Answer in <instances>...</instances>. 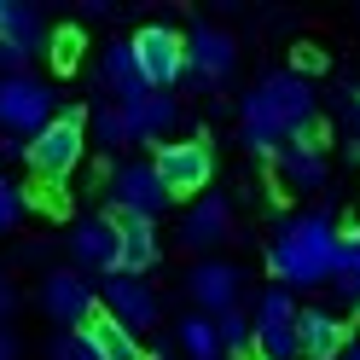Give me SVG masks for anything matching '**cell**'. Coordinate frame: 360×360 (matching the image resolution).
I'll return each instance as SVG.
<instances>
[{"instance_id": "6da1fadb", "label": "cell", "mask_w": 360, "mask_h": 360, "mask_svg": "<svg viewBox=\"0 0 360 360\" xmlns=\"http://www.w3.org/2000/svg\"><path fill=\"white\" fill-rule=\"evenodd\" d=\"M238 140L250 157H267V163L290 140H320V94H314V82L290 76V70L262 76L238 99Z\"/></svg>"}, {"instance_id": "7a4b0ae2", "label": "cell", "mask_w": 360, "mask_h": 360, "mask_svg": "<svg viewBox=\"0 0 360 360\" xmlns=\"http://www.w3.org/2000/svg\"><path fill=\"white\" fill-rule=\"evenodd\" d=\"M343 238H337V215L331 210H297L285 215L274 238H267V274L279 279V290H320L337 274Z\"/></svg>"}, {"instance_id": "3957f363", "label": "cell", "mask_w": 360, "mask_h": 360, "mask_svg": "<svg viewBox=\"0 0 360 360\" xmlns=\"http://www.w3.org/2000/svg\"><path fill=\"white\" fill-rule=\"evenodd\" d=\"M53 117H58L53 82H41V76H30V70L0 76V134H6V140H24V146H30Z\"/></svg>"}, {"instance_id": "277c9868", "label": "cell", "mask_w": 360, "mask_h": 360, "mask_svg": "<svg viewBox=\"0 0 360 360\" xmlns=\"http://www.w3.org/2000/svg\"><path fill=\"white\" fill-rule=\"evenodd\" d=\"M82 151H87V117H82V110H58V117L30 140L24 157H30L35 180H47V186H64V180L76 174Z\"/></svg>"}, {"instance_id": "5b68a950", "label": "cell", "mask_w": 360, "mask_h": 360, "mask_svg": "<svg viewBox=\"0 0 360 360\" xmlns=\"http://www.w3.org/2000/svg\"><path fill=\"white\" fill-rule=\"evenodd\" d=\"M250 360H297V297L267 285L250 314Z\"/></svg>"}, {"instance_id": "8992f818", "label": "cell", "mask_w": 360, "mask_h": 360, "mask_svg": "<svg viewBox=\"0 0 360 360\" xmlns=\"http://www.w3.org/2000/svg\"><path fill=\"white\" fill-rule=\"evenodd\" d=\"M151 174L163 180L169 198H204L215 180V151H210V140H169V146H157Z\"/></svg>"}, {"instance_id": "52a82bcc", "label": "cell", "mask_w": 360, "mask_h": 360, "mask_svg": "<svg viewBox=\"0 0 360 360\" xmlns=\"http://www.w3.org/2000/svg\"><path fill=\"white\" fill-rule=\"evenodd\" d=\"M128 47H134V64H140L151 94H169V87L186 76V35L169 30V24H146Z\"/></svg>"}, {"instance_id": "ba28073f", "label": "cell", "mask_w": 360, "mask_h": 360, "mask_svg": "<svg viewBox=\"0 0 360 360\" xmlns=\"http://www.w3.org/2000/svg\"><path fill=\"white\" fill-rule=\"evenodd\" d=\"M41 314H47L53 326H64V331H82L99 314V290L87 285L76 267H53V274L41 279Z\"/></svg>"}, {"instance_id": "9c48e42d", "label": "cell", "mask_w": 360, "mask_h": 360, "mask_svg": "<svg viewBox=\"0 0 360 360\" xmlns=\"http://www.w3.org/2000/svg\"><path fill=\"white\" fill-rule=\"evenodd\" d=\"M174 204V198L163 192V180L151 174V163H122L117 174H110V215H128V221H151L163 215Z\"/></svg>"}, {"instance_id": "30bf717a", "label": "cell", "mask_w": 360, "mask_h": 360, "mask_svg": "<svg viewBox=\"0 0 360 360\" xmlns=\"http://www.w3.org/2000/svg\"><path fill=\"white\" fill-rule=\"evenodd\" d=\"M99 314H105V320H117L122 331L140 337L146 326L163 320V297H157L146 279H122V274H110V279L99 285Z\"/></svg>"}, {"instance_id": "8fae6325", "label": "cell", "mask_w": 360, "mask_h": 360, "mask_svg": "<svg viewBox=\"0 0 360 360\" xmlns=\"http://www.w3.org/2000/svg\"><path fill=\"white\" fill-rule=\"evenodd\" d=\"M186 290H192V302H198V314H227V308H238L244 302V267L238 262H221V256H204L186 274Z\"/></svg>"}, {"instance_id": "7c38bea8", "label": "cell", "mask_w": 360, "mask_h": 360, "mask_svg": "<svg viewBox=\"0 0 360 360\" xmlns=\"http://www.w3.org/2000/svg\"><path fill=\"white\" fill-rule=\"evenodd\" d=\"M186 70L198 82H210V87L227 82L238 70V41L227 30H215V24H192L186 30Z\"/></svg>"}, {"instance_id": "4fadbf2b", "label": "cell", "mask_w": 360, "mask_h": 360, "mask_svg": "<svg viewBox=\"0 0 360 360\" xmlns=\"http://www.w3.org/2000/svg\"><path fill=\"white\" fill-rule=\"evenodd\" d=\"M354 331L337 308H297V354L302 360H337L349 354Z\"/></svg>"}, {"instance_id": "5bb4252c", "label": "cell", "mask_w": 360, "mask_h": 360, "mask_svg": "<svg viewBox=\"0 0 360 360\" xmlns=\"http://www.w3.org/2000/svg\"><path fill=\"white\" fill-rule=\"evenodd\" d=\"M274 169H279V186H290V192H326L331 157L320 140H290L274 151Z\"/></svg>"}, {"instance_id": "9a60e30c", "label": "cell", "mask_w": 360, "mask_h": 360, "mask_svg": "<svg viewBox=\"0 0 360 360\" xmlns=\"http://www.w3.org/2000/svg\"><path fill=\"white\" fill-rule=\"evenodd\" d=\"M233 238V204L221 192H204L192 198V210L180 215V244L186 250H215V244Z\"/></svg>"}, {"instance_id": "2e32d148", "label": "cell", "mask_w": 360, "mask_h": 360, "mask_svg": "<svg viewBox=\"0 0 360 360\" xmlns=\"http://www.w3.org/2000/svg\"><path fill=\"white\" fill-rule=\"evenodd\" d=\"M117 110H122L128 146H163V134L180 122V99H174V94H146V99L117 105Z\"/></svg>"}, {"instance_id": "e0dca14e", "label": "cell", "mask_w": 360, "mask_h": 360, "mask_svg": "<svg viewBox=\"0 0 360 360\" xmlns=\"http://www.w3.org/2000/svg\"><path fill=\"white\" fill-rule=\"evenodd\" d=\"M110 221H117V262H110V274H122V279L151 274L157 256H163L157 227H151V221H128V215H110Z\"/></svg>"}, {"instance_id": "ac0fdd59", "label": "cell", "mask_w": 360, "mask_h": 360, "mask_svg": "<svg viewBox=\"0 0 360 360\" xmlns=\"http://www.w3.org/2000/svg\"><path fill=\"white\" fill-rule=\"evenodd\" d=\"M99 87H105V105H134V99H146L151 87L140 76V64H134V47L128 41H110V47L99 53Z\"/></svg>"}, {"instance_id": "d6986e66", "label": "cell", "mask_w": 360, "mask_h": 360, "mask_svg": "<svg viewBox=\"0 0 360 360\" xmlns=\"http://www.w3.org/2000/svg\"><path fill=\"white\" fill-rule=\"evenodd\" d=\"M70 256H76V274L82 267L110 274V262H117V221L110 215H82L70 227Z\"/></svg>"}, {"instance_id": "ffe728a7", "label": "cell", "mask_w": 360, "mask_h": 360, "mask_svg": "<svg viewBox=\"0 0 360 360\" xmlns=\"http://www.w3.org/2000/svg\"><path fill=\"white\" fill-rule=\"evenodd\" d=\"M82 337L94 343V354H99V360H151V349L140 343V337L122 331L117 320H105V314H94V320L82 326Z\"/></svg>"}, {"instance_id": "44dd1931", "label": "cell", "mask_w": 360, "mask_h": 360, "mask_svg": "<svg viewBox=\"0 0 360 360\" xmlns=\"http://www.w3.org/2000/svg\"><path fill=\"white\" fill-rule=\"evenodd\" d=\"M0 41H12L24 58H35L47 47V24H41V12L24 6V0H6V24H0Z\"/></svg>"}, {"instance_id": "7402d4cb", "label": "cell", "mask_w": 360, "mask_h": 360, "mask_svg": "<svg viewBox=\"0 0 360 360\" xmlns=\"http://www.w3.org/2000/svg\"><path fill=\"white\" fill-rule=\"evenodd\" d=\"M180 349H186V360H227L221 354V337H215V320L210 314H186V320L174 326Z\"/></svg>"}, {"instance_id": "603a6c76", "label": "cell", "mask_w": 360, "mask_h": 360, "mask_svg": "<svg viewBox=\"0 0 360 360\" xmlns=\"http://www.w3.org/2000/svg\"><path fill=\"white\" fill-rule=\"evenodd\" d=\"M215 337H221V354L227 360H250V314L244 308L215 314Z\"/></svg>"}, {"instance_id": "cb8c5ba5", "label": "cell", "mask_w": 360, "mask_h": 360, "mask_svg": "<svg viewBox=\"0 0 360 360\" xmlns=\"http://www.w3.org/2000/svg\"><path fill=\"white\" fill-rule=\"evenodd\" d=\"M331 290H337V302H343L349 314H360V238L349 244L343 256H337V274H331Z\"/></svg>"}, {"instance_id": "d4e9b609", "label": "cell", "mask_w": 360, "mask_h": 360, "mask_svg": "<svg viewBox=\"0 0 360 360\" xmlns=\"http://www.w3.org/2000/svg\"><path fill=\"white\" fill-rule=\"evenodd\" d=\"M87 128H94V140H99L105 151H122V146H128V128H122V110H117V105H99L94 117H87Z\"/></svg>"}, {"instance_id": "484cf974", "label": "cell", "mask_w": 360, "mask_h": 360, "mask_svg": "<svg viewBox=\"0 0 360 360\" xmlns=\"http://www.w3.org/2000/svg\"><path fill=\"white\" fill-rule=\"evenodd\" d=\"M82 47H87V41H82V30H53V35H47V53H53V70H64V76H70L76 64H82Z\"/></svg>"}, {"instance_id": "4316f807", "label": "cell", "mask_w": 360, "mask_h": 360, "mask_svg": "<svg viewBox=\"0 0 360 360\" xmlns=\"http://www.w3.org/2000/svg\"><path fill=\"white\" fill-rule=\"evenodd\" d=\"M47 360H99V354H94V343H87L82 331H58L53 349H47Z\"/></svg>"}, {"instance_id": "83f0119b", "label": "cell", "mask_w": 360, "mask_h": 360, "mask_svg": "<svg viewBox=\"0 0 360 360\" xmlns=\"http://www.w3.org/2000/svg\"><path fill=\"white\" fill-rule=\"evenodd\" d=\"M18 221H24V192H18L12 180L0 174V233H12Z\"/></svg>"}, {"instance_id": "f1b7e54d", "label": "cell", "mask_w": 360, "mask_h": 360, "mask_svg": "<svg viewBox=\"0 0 360 360\" xmlns=\"http://www.w3.org/2000/svg\"><path fill=\"white\" fill-rule=\"evenodd\" d=\"M349 105H343V117H349V157H360V87H349Z\"/></svg>"}, {"instance_id": "f546056e", "label": "cell", "mask_w": 360, "mask_h": 360, "mask_svg": "<svg viewBox=\"0 0 360 360\" xmlns=\"http://www.w3.org/2000/svg\"><path fill=\"white\" fill-rule=\"evenodd\" d=\"M24 64H30V58L18 53L12 41H0V76H18V70H24Z\"/></svg>"}, {"instance_id": "4dcf8cb0", "label": "cell", "mask_w": 360, "mask_h": 360, "mask_svg": "<svg viewBox=\"0 0 360 360\" xmlns=\"http://www.w3.org/2000/svg\"><path fill=\"white\" fill-rule=\"evenodd\" d=\"M12 308H18V290H12V279H6V274H0V320H6Z\"/></svg>"}, {"instance_id": "1f68e13d", "label": "cell", "mask_w": 360, "mask_h": 360, "mask_svg": "<svg viewBox=\"0 0 360 360\" xmlns=\"http://www.w3.org/2000/svg\"><path fill=\"white\" fill-rule=\"evenodd\" d=\"M24 151H30L24 140H6V134H0V163H12V157H24Z\"/></svg>"}, {"instance_id": "d6a6232c", "label": "cell", "mask_w": 360, "mask_h": 360, "mask_svg": "<svg viewBox=\"0 0 360 360\" xmlns=\"http://www.w3.org/2000/svg\"><path fill=\"white\" fill-rule=\"evenodd\" d=\"M0 360H18V337H12L6 326H0Z\"/></svg>"}, {"instance_id": "836d02e7", "label": "cell", "mask_w": 360, "mask_h": 360, "mask_svg": "<svg viewBox=\"0 0 360 360\" xmlns=\"http://www.w3.org/2000/svg\"><path fill=\"white\" fill-rule=\"evenodd\" d=\"M349 354H354V360H360V337H354V343H349Z\"/></svg>"}, {"instance_id": "e575fe53", "label": "cell", "mask_w": 360, "mask_h": 360, "mask_svg": "<svg viewBox=\"0 0 360 360\" xmlns=\"http://www.w3.org/2000/svg\"><path fill=\"white\" fill-rule=\"evenodd\" d=\"M337 360H354V354H337Z\"/></svg>"}]
</instances>
